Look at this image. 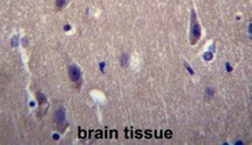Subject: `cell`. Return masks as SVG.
<instances>
[{"mask_svg": "<svg viewBox=\"0 0 252 145\" xmlns=\"http://www.w3.org/2000/svg\"><path fill=\"white\" fill-rule=\"evenodd\" d=\"M201 36V28L200 24L198 23L196 20V15H195V12H192V21H191V43L195 44L198 42V39Z\"/></svg>", "mask_w": 252, "mask_h": 145, "instance_id": "obj_1", "label": "cell"}, {"mask_svg": "<svg viewBox=\"0 0 252 145\" xmlns=\"http://www.w3.org/2000/svg\"><path fill=\"white\" fill-rule=\"evenodd\" d=\"M69 76H70L71 81L77 83V81L80 79V77H82V74H80V70L78 69L77 66H74V65H71L70 69H69Z\"/></svg>", "mask_w": 252, "mask_h": 145, "instance_id": "obj_2", "label": "cell"}, {"mask_svg": "<svg viewBox=\"0 0 252 145\" xmlns=\"http://www.w3.org/2000/svg\"><path fill=\"white\" fill-rule=\"evenodd\" d=\"M55 120H56V122H57L58 125H60V124H63V123L65 122V110H64L63 107H60L56 110V113H55Z\"/></svg>", "mask_w": 252, "mask_h": 145, "instance_id": "obj_3", "label": "cell"}, {"mask_svg": "<svg viewBox=\"0 0 252 145\" xmlns=\"http://www.w3.org/2000/svg\"><path fill=\"white\" fill-rule=\"evenodd\" d=\"M127 64H128V56L126 54H123L121 56V65L122 66H126Z\"/></svg>", "mask_w": 252, "mask_h": 145, "instance_id": "obj_4", "label": "cell"}, {"mask_svg": "<svg viewBox=\"0 0 252 145\" xmlns=\"http://www.w3.org/2000/svg\"><path fill=\"white\" fill-rule=\"evenodd\" d=\"M65 4H66V0H56V6H57V8H60V9L64 7Z\"/></svg>", "mask_w": 252, "mask_h": 145, "instance_id": "obj_5", "label": "cell"}, {"mask_svg": "<svg viewBox=\"0 0 252 145\" xmlns=\"http://www.w3.org/2000/svg\"><path fill=\"white\" fill-rule=\"evenodd\" d=\"M37 98H38V101H40L41 105H42V103H45V101H47V100H45V96L41 93V92L37 93Z\"/></svg>", "mask_w": 252, "mask_h": 145, "instance_id": "obj_6", "label": "cell"}]
</instances>
